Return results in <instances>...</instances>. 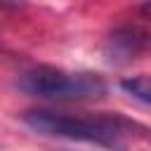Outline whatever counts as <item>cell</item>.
<instances>
[{"mask_svg":"<svg viewBox=\"0 0 151 151\" xmlns=\"http://www.w3.org/2000/svg\"><path fill=\"white\" fill-rule=\"evenodd\" d=\"M21 120L38 134L87 142L97 146H123L134 127V123H130L123 116H73L47 109L26 111Z\"/></svg>","mask_w":151,"mask_h":151,"instance_id":"1","label":"cell"},{"mask_svg":"<svg viewBox=\"0 0 151 151\" xmlns=\"http://www.w3.org/2000/svg\"><path fill=\"white\" fill-rule=\"evenodd\" d=\"M17 87L47 101H85L106 94V80L97 73H71L54 66H38L17 78Z\"/></svg>","mask_w":151,"mask_h":151,"instance_id":"2","label":"cell"},{"mask_svg":"<svg viewBox=\"0 0 151 151\" xmlns=\"http://www.w3.org/2000/svg\"><path fill=\"white\" fill-rule=\"evenodd\" d=\"M146 45V33L137 26L116 28L104 42V57L109 64H130Z\"/></svg>","mask_w":151,"mask_h":151,"instance_id":"3","label":"cell"},{"mask_svg":"<svg viewBox=\"0 0 151 151\" xmlns=\"http://www.w3.org/2000/svg\"><path fill=\"white\" fill-rule=\"evenodd\" d=\"M120 90L130 94L132 99L151 106V76H132L120 80Z\"/></svg>","mask_w":151,"mask_h":151,"instance_id":"4","label":"cell"},{"mask_svg":"<svg viewBox=\"0 0 151 151\" xmlns=\"http://www.w3.org/2000/svg\"><path fill=\"white\" fill-rule=\"evenodd\" d=\"M26 0H0V7H24Z\"/></svg>","mask_w":151,"mask_h":151,"instance_id":"5","label":"cell"},{"mask_svg":"<svg viewBox=\"0 0 151 151\" xmlns=\"http://www.w3.org/2000/svg\"><path fill=\"white\" fill-rule=\"evenodd\" d=\"M142 14H146V17H151V0H146V2L142 5Z\"/></svg>","mask_w":151,"mask_h":151,"instance_id":"6","label":"cell"}]
</instances>
